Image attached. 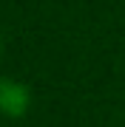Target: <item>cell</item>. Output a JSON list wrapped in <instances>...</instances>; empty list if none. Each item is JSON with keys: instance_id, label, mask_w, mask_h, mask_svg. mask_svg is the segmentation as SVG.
<instances>
[{"instance_id": "cell-1", "label": "cell", "mask_w": 125, "mask_h": 127, "mask_svg": "<svg viewBox=\"0 0 125 127\" xmlns=\"http://www.w3.org/2000/svg\"><path fill=\"white\" fill-rule=\"evenodd\" d=\"M28 110V91L20 82L3 79L0 82V113L9 119H20Z\"/></svg>"}]
</instances>
